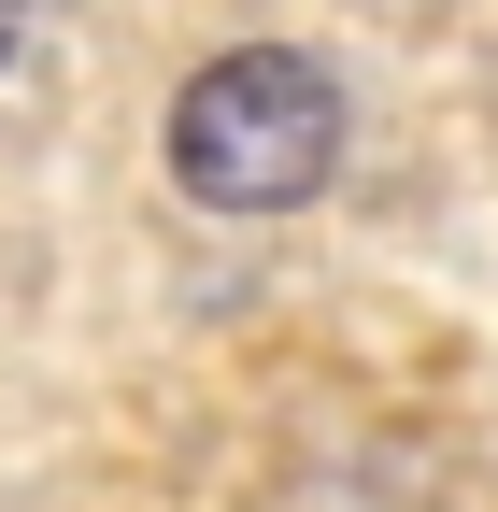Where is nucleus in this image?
<instances>
[{"label": "nucleus", "mask_w": 498, "mask_h": 512, "mask_svg": "<svg viewBox=\"0 0 498 512\" xmlns=\"http://www.w3.org/2000/svg\"><path fill=\"white\" fill-rule=\"evenodd\" d=\"M171 171L200 214H299L342 171V86L299 43H242L171 100Z\"/></svg>", "instance_id": "1"}, {"label": "nucleus", "mask_w": 498, "mask_h": 512, "mask_svg": "<svg viewBox=\"0 0 498 512\" xmlns=\"http://www.w3.org/2000/svg\"><path fill=\"white\" fill-rule=\"evenodd\" d=\"M15 29H29V0H0V57H15Z\"/></svg>", "instance_id": "2"}]
</instances>
